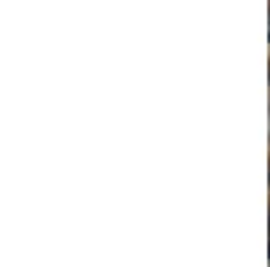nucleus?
<instances>
[{"instance_id": "f257e3e1", "label": "nucleus", "mask_w": 270, "mask_h": 267, "mask_svg": "<svg viewBox=\"0 0 270 267\" xmlns=\"http://www.w3.org/2000/svg\"><path fill=\"white\" fill-rule=\"evenodd\" d=\"M267 254H270V246H267Z\"/></svg>"}]
</instances>
